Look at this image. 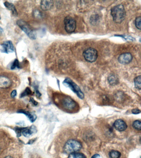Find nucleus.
Returning a JSON list of instances; mask_svg holds the SVG:
<instances>
[{
  "label": "nucleus",
  "instance_id": "nucleus-1",
  "mask_svg": "<svg viewBox=\"0 0 141 158\" xmlns=\"http://www.w3.org/2000/svg\"><path fill=\"white\" fill-rule=\"evenodd\" d=\"M111 15L113 21L115 23L120 24L125 19L126 12L122 5H118L111 9Z\"/></svg>",
  "mask_w": 141,
  "mask_h": 158
},
{
  "label": "nucleus",
  "instance_id": "nucleus-2",
  "mask_svg": "<svg viewBox=\"0 0 141 158\" xmlns=\"http://www.w3.org/2000/svg\"><path fill=\"white\" fill-rule=\"evenodd\" d=\"M81 143L77 140H69L66 142L64 147V151L66 154L77 153L82 148Z\"/></svg>",
  "mask_w": 141,
  "mask_h": 158
},
{
  "label": "nucleus",
  "instance_id": "nucleus-3",
  "mask_svg": "<svg viewBox=\"0 0 141 158\" xmlns=\"http://www.w3.org/2000/svg\"><path fill=\"white\" fill-rule=\"evenodd\" d=\"M17 24L30 38L32 40L36 39L37 38L36 33L30 28L27 23L22 20H19L17 21Z\"/></svg>",
  "mask_w": 141,
  "mask_h": 158
},
{
  "label": "nucleus",
  "instance_id": "nucleus-4",
  "mask_svg": "<svg viewBox=\"0 0 141 158\" xmlns=\"http://www.w3.org/2000/svg\"><path fill=\"white\" fill-rule=\"evenodd\" d=\"M63 84L67 86L74 93L77 94L78 97L81 99L84 98V94L81 90L80 87L75 83L71 79L67 78L63 82Z\"/></svg>",
  "mask_w": 141,
  "mask_h": 158
},
{
  "label": "nucleus",
  "instance_id": "nucleus-5",
  "mask_svg": "<svg viewBox=\"0 0 141 158\" xmlns=\"http://www.w3.org/2000/svg\"><path fill=\"white\" fill-rule=\"evenodd\" d=\"M83 55L85 60L89 62H94L97 58L98 52L93 48H89L84 51Z\"/></svg>",
  "mask_w": 141,
  "mask_h": 158
},
{
  "label": "nucleus",
  "instance_id": "nucleus-6",
  "mask_svg": "<svg viewBox=\"0 0 141 158\" xmlns=\"http://www.w3.org/2000/svg\"><path fill=\"white\" fill-rule=\"evenodd\" d=\"M65 29L68 34L75 32L76 22L75 19L70 16H67L64 19Z\"/></svg>",
  "mask_w": 141,
  "mask_h": 158
},
{
  "label": "nucleus",
  "instance_id": "nucleus-7",
  "mask_svg": "<svg viewBox=\"0 0 141 158\" xmlns=\"http://www.w3.org/2000/svg\"><path fill=\"white\" fill-rule=\"evenodd\" d=\"M61 103L63 108L69 111L75 110L77 105L75 101L68 96H65L63 98Z\"/></svg>",
  "mask_w": 141,
  "mask_h": 158
},
{
  "label": "nucleus",
  "instance_id": "nucleus-8",
  "mask_svg": "<svg viewBox=\"0 0 141 158\" xmlns=\"http://www.w3.org/2000/svg\"><path fill=\"white\" fill-rule=\"evenodd\" d=\"M1 51L2 52L8 54L14 51V47L10 41L4 42L1 45Z\"/></svg>",
  "mask_w": 141,
  "mask_h": 158
},
{
  "label": "nucleus",
  "instance_id": "nucleus-9",
  "mask_svg": "<svg viewBox=\"0 0 141 158\" xmlns=\"http://www.w3.org/2000/svg\"><path fill=\"white\" fill-rule=\"evenodd\" d=\"M133 58V56L130 53H124L119 56L118 60L121 64H127L132 61Z\"/></svg>",
  "mask_w": 141,
  "mask_h": 158
},
{
  "label": "nucleus",
  "instance_id": "nucleus-10",
  "mask_svg": "<svg viewBox=\"0 0 141 158\" xmlns=\"http://www.w3.org/2000/svg\"><path fill=\"white\" fill-rule=\"evenodd\" d=\"M113 125L115 128L119 131H124L127 128V125L125 122L120 119L116 120Z\"/></svg>",
  "mask_w": 141,
  "mask_h": 158
},
{
  "label": "nucleus",
  "instance_id": "nucleus-11",
  "mask_svg": "<svg viewBox=\"0 0 141 158\" xmlns=\"http://www.w3.org/2000/svg\"><path fill=\"white\" fill-rule=\"evenodd\" d=\"M11 82L7 77L0 76V88L2 89L8 88L10 86Z\"/></svg>",
  "mask_w": 141,
  "mask_h": 158
},
{
  "label": "nucleus",
  "instance_id": "nucleus-12",
  "mask_svg": "<svg viewBox=\"0 0 141 158\" xmlns=\"http://www.w3.org/2000/svg\"><path fill=\"white\" fill-rule=\"evenodd\" d=\"M40 4L41 8L43 10H49L53 6V1H42Z\"/></svg>",
  "mask_w": 141,
  "mask_h": 158
},
{
  "label": "nucleus",
  "instance_id": "nucleus-13",
  "mask_svg": "<svg viewBox=\"0 0 141 158\" xmlns=\"http://www.w3.org/2000/svg\"><path fill=\"white\" fill-rule=\"evenodd\" d=\"M18 113L25 115L29 119V120L31 122H34L37 119V116H36V115L27 112V111H23V110H20V111H18Z\"/></svg>",
  "mask_w": 141,
  "mask_h": 158
},
{
  "label": "nucleus",
  "instance_id": "nucleus-14",
  "mask_svg": "<svg viewBox=\"0 0 141 158\" xmlns=\"http://www.w3.org/2000/svg\"><path fill=\"white\" fill-rule=\"evenodd\" d=\"M108 80L111 85H115L117 84L119 81L118 78L115 74H111L110 75L108 78Z\"/></svg>",
  "mask_w": 141,
  "mask_h": 158
},
{
  "label": "nucleus",
  "instance_id": "nucleus-15",
  "mask_svg": "<svg viewBox=\"0 0 141 158\" xmlns=\"http://www.w3.org/2000/svg\"><path fill=\"white\" fill-rule=\"evenodd\" d=\"M4 5L9 10L11 11L12 12L14 16H17V11L15 7L13 4L8 2L6 1L4 3Z\"/></svg>",
  "mask_w": 141,
  "mask_h": 158
},
{
  "label": "nucleus",
  "instance_id": "nucleus-16",
  "mask_svg": "<svg viewBox=\"0 0 141 158\" xmlns=\"http://www.w3.org/2000/svg\"><path fill=\"white\" fill-rule=\"evenodd\" d=\"M141 77L140 76L136 77L134 79V83L135 87L137 89H141Z\"/></svg>",
  "mask_w": 141,
  "mask_h": 158
},
{
  "label": "nucleus",
  "instance_id": "nucleus-17",
  "mask_svg": "<svg viewBox=\"0 0 141 158\" xmlns=\"http://www.w3.org/2000/svg\"><path fill=\"white\" fill-rule=\"evenodd\" d=\"M68 158H86L83 153H75L69 154Z\"/></svg>",
  "mask_w": 141,
  "mask_h": 158
},
{
  "label": "nucleus",
  "instance_id": "nucleus-18",
  "mask_svg": "<svg viewBox=\"0 0 141 158\" xmlns=\"http://www.w3.org/2000/svg\"><path fill=\"white\" fill-rule=\"evenodd\" d=\"M109 155L110 158H120L121 157V153L115 150H112L110 152Z\"/></svg>",
  "mask_w": 141,
  "mask_h": 158
},
{
  "label": "nucleus",
  "instance_id": "nucleus-19",
  "mask_svg": "<svg viewBox=\"0 0 141 158\" xmlns=\"http://www.w3.org/2000/svg\"><path fill=\"white\" fill-rule=\"evenodd\" d=\"M22 133L23 134V135L25 137H29L30 135L33 134L32 131H31L30 128H22Z\"/></svg>",
  "mask_w": 141,
  "mask_h": 158
},
{
  "label": "nucleus",
  "instance_id": "nucleus-20",
  "mask_svg": "<svg viewBox=\"0 0 141 158\" xmlns=\"http://www.w3.org/2000/svg\"><path fill=\"white\" fill-rule=\"evenodd\" d=\"M133 128L137 130L140 131L141 130V123L139 120H136L133 122Z\"/></svg>",
  "mask_w": 141,
  "mask_h": 158
},
{
  "label": "nucleus",
  "instance_id": "nucleus-21",
  "mask_svg": "<svg viewBox=\"0 0 141 158\" xmlns=\"http://www.w3.org/2000/svg\"><path fill=\"white\" fill-rule=\"evenodd\" d=\"M32 93V91L29 87H27L25 89V90L23 91L20 95V97L21 98L24 97V96H27V95H30Z\"/></svg>",
  "mask_w": 141,
  "mask_h": 158
},
{
  "label": "nucleus",
  "instance_id": "nucleus-22",
  "mask_svg": "<svg viewBox=\"0 0 141 158\" xmlns=\"http://www.w3.org/2000/svg\"><path fill=\"white\" fill-rule=\"evenodd\" d=\"M141 16H139L137 17L135 20L136 27L139 30H141Z\"/></svg>",
  "mask_w": 141,
  "mask_h": 158
},
{
  "label": "nucleus",
  "instance_id": "nucleus-23",
  "mask_svg": "<svg viewBox=\"0 0 141 158\" xmlns=\"http://www.w3.org/2000/svg\"><path fill=\"white\" fill-rule=\"evenodd\" d=\"M19 68V61H18V60L17 59H15L11 67V69L12 70H13V69H15V68Z\"/></svg>",
  "mask_w": 141,
  "mask_h": 158
},
{
  "label": "nucleus",
  "instance_id": "nucleus-24",
  "mask_svg": "<svg viewBox=\"0 0 141 158\" xmlns=\"http://www.w3.org/2000/svg\"><path fill=\"white\" fill-rule=\"evenodd\" d=\"M33 15L37 18H40L42 16V14L39 10H36L34 11Z\"/></svg>",
  "mask_w": 141,
  "mask_h": 158
},
{
  "label": "nucleus",
  "instance_id": "nucleus-25",
  "mask_svg": "<svg viewBox=\"0 0 141 158\" xmlns=\"http://www.w3.org/2000/svg\"><path fill=\"white\" fill-rule=\"evenodd\" d=\"M22 130V128L19 127H16V128H15V132L16 133L17 135V137H20V136H21Z\"/></svg>",
  "mask_w": 141,
  "mask_h": 158
},
{
  "label": "nucleus",
  "instance_id": "nucleus-26",
  "mask_svg": "<svg viewBox=\"0 0 141 158\" xmlns=\"http://www.w3.org/2000/svg\"><path fill=\"white\" fill-rule=\"evenodd\" d=\"M132 113L134 114H139L140 113V111L138 109H133L132 111Z\"/></svg>",
  "mask_w": 141,
  "mask_h": 158
},
{
  "label": "nucleus",
  "instance_id": "nucleus-27",
  "mask_svg": "<svg viewBox=\"0 0 141 158\" xmlns=\"http://www.w3.org/2000/svg\"><path fill=\"white\" fill-rule=\"evenodd\" d=\"M17 95V91L15 90L13 91L11 93V96L12 97L14 98Z\"/></svg>",
  "mask_w": 141,
  "mask_h": 158
},
{
  "label": "nucleus",
  "instance_id": "nucleus-28",
  "mask_svg": "<svg viewBox=\"0 0 141 158\" xmlns=\"http://www.w3.org/2000/svg\"><path fill=\"white\" fill-rule=\"evenodd\" d=\"M30 102H32V104L34 105H38V102H37V101H35V100H34V98H30Z\"/></svg>",
  "mask_w": 141,
  "mask_h": 158
},
{
  "label": "nucleus",
  "instance_id": "nucleus-29",
  "mask_svg": "<svg viewBox=\"0 0 141 158\" xmlns=\"http://www.w3.org/2000/svg\"><path fill=\"white\" fill-rule=\"evenodd\" d=\"M100 157V156L99 155H98V154H95V155L93 156L91 158H99Z\"/></svg>",
  "mask_w": 141,
  "mask_h": 158
},
{
  "label": "nucleus",
  "instance_id": "nucleus-30",
  "mask_svg": "<svg viewBox=\"0 0 141 158\" xmlns=\"http://www.w3.org/2000/svg\"><path fill=\"white\" fill-rule=\"evenodd\" d=\"M36 93H37V95H38V97H40V96H41V95H42V94H41V93H40V91L38 90L36 91Z\"/></svg>",
  "mask_w": 141,
  "mask_h": 158
},
{
  "label": "nucleus",
  "instance_id": "nucleus-31",
  "mask_svg": "<svg viewBox=\"0 0 141 158\" xmlns=\"http://www.w3.org/2000/svg\"><path fill=\"white\" fill-rule=\"evenodd\" d=\"M35 140H34V139H33V140H30V141H29V142L27 143V144H29V145H31V144H32V143L34 142V141H35Z\"/></svg>",
  "mask_w": 141,
  "mask_h": 158
},
{
  "label": "nucleus",
  "instance_id": "nucleus-32",
  "mask_svg": "<svg viewBox=\"0 0 141 158\" xmlns=\"http://www.w3.org/2000/svg\"><path fill=\"white\" fill-rule=\"evenodd\" d=\"M3 32V29L1 27H0V34H2Z\"/></svg>",
  "mask_w": 141,
  "mask_h": 158
},
{
  "label": "nucleus",
  "instance_id": "nucleus-33",
  "mask_svg": "<svg viewBox=\"0 0 141 158\" xmlns=\"http://www.w3.org/2000/svg\"><path fill=\"white\" fill-rule=\"evenodd\" d=\"M5 158H13L12 157H10V156H7V157H6Z\"/></svg>",
  "mask_w": 141,
  "mask_h": 158
},
{
  "label": "nucleus",
  "instance_id": "nucleus-34",
  "mask_svg": "<svg viewBox=\"0 0 141 158\" xmlns=\"http://www.w3.org/2000/svg\"><path fill=\"white\" fill-rule=\"evenodd\" d=\"M1 19V16H0V19Z\"/></svg>",
  "mask_w": 141,
  "mask_h": 158
}]
</instances>
